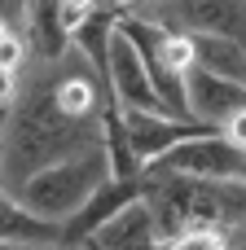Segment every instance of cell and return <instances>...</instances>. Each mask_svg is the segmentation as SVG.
I'll return each instance as SVG.
<instances>
[{
	"mask_svg": "<svg viewBox=\"0 0 246 250\" xmlns=\"http://www.w3.org/2000/svg\"><path fill=\"white\" fill-rule=\"evenodd\" d=\"M22 70H9V66H0V105L4 110H13L18 105V97H22Z\"/></svg>",
	"mask_w": 246,
	"mask_h": 250,
	"instance_id": "cell-16",
	"label": "cell"
},
{
	"mask_svg": "<svg viewBox=\"0 0 246 250\" xmlns=\"http://www.w3.org/2000/svg\"><path fill=\"white\" fill-rule=\"evenodd\" d=\"M0 242H62V224L31 215L4 185H0Z\"/></svg>",
	"mask_w": 246,
	"mask_h": 250,
	"instance_id": "cell-11",
	"label": "cell"
},
{
	"mask_svg": "<svg viewBox=\"0 0 246 250\" xmlns=\"http://www.w3.org/2000/svg\"><path fill=\"white\" fill-rule=\"evenodd\" d=\"M4 145H9V110L0 105V167H4Z\"/></svg>",
	"mask_w": 246,
	"mask_h": 250,
	"instance_id": "cell-19",
	"label": "cell"
},
{
	"mask_svg": "<svg viewBox=\"0 0 246 250\" xmlns=\"http://www.w3.org/2000/svg\"><path fill=\"white\" fill-rule=\"evenodd\" d=\"M88 149H106V127L101 119H70L57 101H53V79H31L18 97V105L9 110V145H4V167H0V185L13 193L18 185H26L35 171L88 154Z\"/></svg>",
	"mask_w": 246,
	"mask_h": 250,
	"instance_id": "cell-1",
	"label": "cell"
},
{
	"mask_svg": "<svg viewBox=\"0 0 246 250\" xmlns=\"http://www.w3.org/2000/svg\"><path fill=\"white\" fill-rule=\"evenodd\" d=\"M26 44L40 62H62L66 48H70V31L62 26V13H57V0H35L31 4V18H26Z\"/></svg>",
	"mask_w": 246,
	"mask_h": 250,
	"instance_id": "cell-10",
	"label": "cell"
},
{
	"mask_svg": "<svg viewBox=\"0 0 246 250\" xmlns=\"http://www.w3.org/2000/svg\"><path fill=\"white\" fill-rule=\"evenodd\" d=\"M97 9H101V0H57V13H62V26H66V31L84 26Z\"/></svg>",
	"mask_w": 246,
	"mask_h": 250,
	"instance_id": "cell-14",
	"label": "cell"
},
{
	"mask_svg": "<svg viewBox=\"0 0 246 250\" xmlns=\"http://www.w3.org/2000/svg\"><path fill=\"white\" fill-rule=\"evenodd\" d=\"M145 18L180 35H220L246 44V0H150Z\"/></svg>",
	"mask_w": 246,
	"mask_h": 250,
	"instance_id": "cell-3",
	"label": "cell"
},
{
	"mask_svg": "<svg viewBox=\"0 0 246 250\" xmlns=\"http://www.w3.org/2000/svg\"><path fill=\"white\" fill-rule=\"evenodd\" d=\"M132 4H141V0H110V9H119V13H128Z\"/></svg>",
	"mask_w": 246,
	"mask_h": 250,
	"instance_id": "cell-20",
	"label": "cell"
},
{
	"mask_svg": "<svg viewBox=\"0 0 246 250\" xmlns=\"http://www.w3.org/2000/svg\"><path fill=\"white\" fill-rule=\"evenodd\" d=\"M145 198V171L141 176H132V180H119V176H110L66 224H62V246H88L119 211H128L132 202H141Z\"/></svg>",
	"mask_w": 246,
	"mask_h": 250,
	"instance_id": "cell-7",
	"label": "cell"
},
{
	"mask_svg": "<svg viewBox=\"0 0 246 250\" xmlns=\"http://www.w3.org/2000/svg\"><path fill=\"white\" fill-rule=\"evenodd\" d=\"M154 167L189 176V180H246V154L238 145H229L220 132H207V136H194V141L176 145Z\"/></svg>",
	"mask_w": 246,
	"mask_h": 250,
	"instance_id": "cell-4",
	"label": "cell"
},
{
	"mask_svg": "<svg viewBox=\"0 0 246 250\" xmlns=\"http://www.w3.org/2000/svg\"><path fill=\"white\" fill-rule=\"evenodd\" d=\"M110 176H114V171H110L106 149H88V154H75V158H62V163L35 171L26 185L13 189V198H18L31 215H40V220H48V224H66Z\"/></svg>",
	"mask_w": 246,
	"mask_h": 250,
	"instance_id": "cell-2",
	"label": "cell"
},
{
	"mask_svg": "<svg viewBox=\"0 0 246 250\" xmlns=\"http://www.w3.org/2000/svg\"><path fill=\"white\" fill-rule=\"evenodd\" d=\"M84 250H97V246H84Z\"/></svg>",
	"mask_w": 246,
	"mask_h": 250,
	"instance_id": "cell-21",
	"label": "cell"
},
{
	"mask_svg": "<svg viewBox=\"0 0 246 250\" xmlns=\"http://www.w3.org/2000/svg\"><path fill=\"white\" fill-rule=\"evenodd\" d=\"M88 246H97V250H158L163 246V233H158L154 211H150L145 198H141V202H132L128 211H119Z\"/></svg>",
	"mask_w": 246,
	"mask_h": 250,
	"instance_id": "cell-9",
	"label": "cell"
},
{
	"mask_svg": "<svg viewBox=\"0 0 246 250\" xmlns=\"http://www.w3.org/2000/svg\"><path fill=\"white\" fill-rule=\"evenodd\" d=\"M185 92H189V114L207 127H224V119H233L238 110H246V83L242 79H229V75H216V70H202V66H189L185 70Z\"/></svg>",
	"mask_w": 246,
	"mask_h": 250,
	"instance_id": "cell-8",
	"label": "cell"
},
{
	"mask_svg": "<svg viewBox=\"0 0 246 250\" xmlns=\"http://www.w3.org/2000/svg\"><path fill=\"white\" fill-rule=\"evenodd\" d=\"M123 123H128V141H132V154L141 167H154L158 158H167L176 145L194 141V136H207L216 127L198 123V119H180V114H150V110H123Z\"/></svg>",
	"mask_w": 246,
	"mask_h": 250,
	"instance_id": "cell-6",
	"label": "cell"
},
{
	"mask_svg": "<svg viewBox=\"0 0 246 250\" xmlns=\"http://www.w3.org/2000/svg\"><path fill=\"white\" fill-rule=\"evenodd\" d=\"M0 250H84V246H62V242H0Z\"/></svg>",
	"mask_w": 246,
	"mask_h": 250,
	"instance_id": "cell-18",
	"label": "cell"
},
{
	"mask_svg": "<svg viewBox=\"0 0 246 250\" xmlns=\"http://www.w3.org/2000/svg\"><path fill=\"white\" fill-rule=\"evenodd\" d=\"M189 44H194V66L246 83V44L220 40V35H189Z\"/></svg>",
	"mask_w": 246,
	"mask_h": 250,
	"instance_id": "cell-12",
	"label": "cell"
},
{
	"mask_svg": "<svg viewBox=\"0 0 246 250\" xmlns=\"http://www.w3.org/2000/svg\"><path fill=\"white\" fill-rule=\"evenodd\" d=\"M220 136L229 141V145H238L246 154V110H238L233 119H224V127H220Z\"/></svg>",
	"mask_w": 246,
	"mask_h": 250,
	"instance_id": "cell-17",
	"label": "cell"
},
{
	"mask_svg": "<svg viewBox=\"0 0 246 250\" xmlns=\"http://www.w3.org/2000/svg\"><path fill=\"white\" fill-rule=\"evenodd\" d=\"M158 250H233V246H229V237H224L220 229H211V224H189L185 233L163 237Z\"/></svg>",
	"mask_w": 246,
	"mask_h": 250,
	"instance_id": "cell-13",
	"label": "cell"
},
{
	"mask_svg": "<svg viewBox=\"0 0 246 250\" xmlns=\"http://www.w3.org/2000/svg\"><path fill=\"white\" fill-rule=\"evenodd\" d=\"M26 53H31V44H26L18 31L0 40V66H9V70H22V66H26Z\"/></svg>",
	"mask_w": 246,
	"mask_h": 250,
	"instance_id": "cell-15",
	"label": "cell"
},
{
	"mask_svg": "<svg viewBox=\"0 0 246 250\" xmlns=\"http://www.w3.org/2000/svg\"><path fill=\"white\" fill-rule=\"evenodd\" d=\"M106 88H110V97H114V101H119L123 110H150V114H172V110L163 105V97H158V88H154L150 70H145L141 53L132 48V40H128L123 31H114V40H110V62H106Z\"/></svg>",
	"mask_w": 246,
	"mask_h": 250,
	"instance_id": "cell-5",
	"label": "cell"
}]
</instances>
